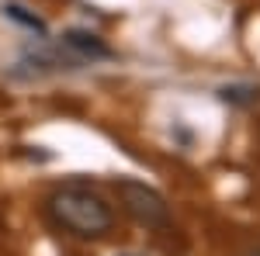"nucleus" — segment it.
<instances>
[{
  "instance_id": "obj_6",
  "label": "nucleus",
  "mask_w": 260,
  "mask_h": 256,
  "mask_svg": "<svg viewBox=\"0 0 260 256\" xmlns=\"http://www.w3.org/2000/svg\"><path fill=\"white\" fill-rule=\"evenodd\" d=\"M246 256H260V249H253V253H246Z\"/></svg>"
},
{
  "instance_id": "obj_5",
  "label": "nucleus",
  "mask_w": 260,
  "mask_h": 256,
  "mask_svg": "<svg viewBox=\"0 0 260 256\" xmlns=\"http://www.w3.org/2000/svg\"><path fill=\"white\" fill-rule=\"evenodd\" d=\"M219 100H225V104H257L260 87H253V83H229V87L219 90Z\"/></svg>"
},
{
  "instance_id": "obj_3",
  "label": "nucleus",
  "mask_w": 260,
  "mask_h": 256,
  "mask_svg": "<svg viewBox=\"0 0 260 256\" xmlns=\"http://www.w3.org/2000/svg\"><path fill=\"white\" fill-rule=\"evenodd\" d=\"M62 45H66V49H70L80 62L111 59V49H108L94 31H83V28H70V31H62Z\"/></svg>"
},
{
  "instance_id": "obj_7",
  "label": "nucleus",
  "mask_w": 260,
  "mask_h": 256,
  "mask_svg": "<svg viewBox=\"0 0 260 256\" xmlns=\"http://www.w3.org/2000/svg\"><path fill=\"white\" fill-rule=\"evenodd\" d=\"M128 256H132V253H128Z\"/></svg>"
},
{
  "instance_id": "obj_2",
  "label": "nucleus",
  "mask_w": 260,
  "mask_h": 256,
  "mask_svg": "<svg viewBox=\"0 0 260 256\" xmlns=\"http://www.w3.org/2000/svg\"><path fill=\"white\" fill-rule=\"evenodd\" d=\"M115 194H118L121 208H125V215L132 218V222H139L146 229L170 225V204H167V197L156 187H149L142 180H132V177H121L115 184Z\"/></svg>"
},
{
  "instance_id": "obj_1",
  "label": "nucleus",
  "mask_w": 260,
  "mask_h": 256,
  "mask_svg": "<svg viewBox=\"0 0 260 256\" xmlns=\"http://www.w3.org/2000/svg\"><path fill=\"white\" fill-rule=\"evenodd\" d=\"M49 215H52V222L59 229H66L70 236H77V239H101V236H108L111 225H115L111 204L98 191L83 187V184H62V187H56L49 194Z\"/></svg>"
},
{
  "instance_id": "obj_4",
  "label": "nucleus",
  "mask_w": 260,
  "mask_h": 256,
  "mask_svg": "<svg viewBox=\"0 0 260 256\" xmlns=\"http://www.w3.org/2000/svg\"><path fill=\"white\" fill-rule=\"evenodd\" d=\"M4 18L21 24V28H28V31H35V35H45L49 28H45V21L35 14V11H28V7H21V4H4Z\"/></svg>"
}]
</instances>
